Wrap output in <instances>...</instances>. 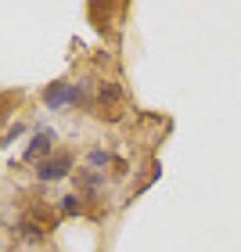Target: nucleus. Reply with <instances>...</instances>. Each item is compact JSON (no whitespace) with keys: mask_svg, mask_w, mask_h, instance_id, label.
I'll list each match as a JSON object with an SVG mask.
<instances>
[{"mask_svg":"<svg viewBox=\"0 0 241 252\" xmlns=\"http://www.w3.org/2000/svg\"><path fill=\"white\" fill-rule=\"evenodd\" d=\"M79 209H83V202H79L76 194H68V198L61 202V213H79Z\"/></svg>","mask_w":241,"mask_h":252,"instance_id":"4","label":"nucleus"},{"mask_svg":"<svg viewBox=\"0 0 241 252\" xmlns=\"http://www.w3.org/2000/svg\"><path fill=\"white\" fill-rule=\"evenodd\" d=\"M76 97H79L76 83H54L47 94H43V101H47L51 108H61V105H68V101H76Z\"/></svg>","mask_w":241,"mask_h":252,"instance_id":"2","label":"nucleus"},{"mask_svg":"<svg viewBox=\"0 0 241 252\" xmlns=\"http://www.w3.org/2000/svg\"><path fill=\"white\" fill-rule=\"evenodd\" d=\"M51 141H54L51 130L36 133V137H32V144L26 148V162H43V152H51Z\"/></svg>","mask_w":241,"mask_h":252,"instance_id":"3","label":"nucleus"},{"mask_svg":"<svg viewBox=\"0 0 241 252\" xmlns=\"http://www.w3.org/2000/svg\"><path fill=\"white\" fill-rule=\"evenodd\" d=\"M90 166H94V169L108 166V155H105V152H90Z\"/></svg>","mask_w":241,"mask_h":252,"instance_id":"5","label":"nucleus"},{"mask_svg":"<svg viewBox=\"0 0 241 252\" xmlns=\"http://www.w3.org/2000/svg\"><path fill=\"white\" fill-rule=\"evenodd\" d=\"M68 169H72V155L61 152V155H54V158H43L40 169H36V177L40 180H61V177H68Z\"/></svg>","mask_w":241,"mask_h":252,"instance_id":"1","label":"nucleus"}]
</instances>
